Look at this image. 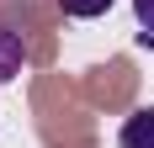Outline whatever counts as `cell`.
Masks as SVG:
<instances>
[{
	"label": "cell",
	"instance_id": "7a4b0ae2",
	"mask_svg": "<svg viewBox=\"0 0 154 148\" xmlns=\"http://www.w3.org/2000/svg\"><path fill=\"white\" fill-rule=\"evenodd\" d=\"M117 148H154V106H138V111L122 122Z\"/></svg>",
	"mask_w": 154,
	"mask_h": 148
},
{
	"label": "cell",
	"instance_id": "3957f363",
	"mask_svg": "<svg viewBox=\"0 0 154 148\" xmlns=\"http://www.w3.org/2000/svg\"><path fill=\"white\" fill-rule=\"evenodd\" d=\"M117 0H59L64 16H75V21H96V16H106Z\"/></svg>",
	"mask_w": 154,
	"mask_h": 148
},
{
	"label": "cell",
	"instance_id": "6da1fadb",
	"mask_svg": "<svg viewBox=\"0 0 154 148\" xmlns=\"http://www.w3.org/2000/svg\"><path fill=\"white\" fill-rule=\"evenodd\" d=\"M21 69H27V37L11 32V27H0V85H11Z\"/></svg>",
	"mask_w": 154,
	"mask_h": 148
},
{
	"label": "cell",
	"instance_id": "277c9868",
	"mask_svg": "<svg viewBox=\"0 0 154 148\" xmlns=\"http://www.w3.org/2000/svg\"><path fill=\"white\" fill-rule=\"evenodd\" d=\"M133 16H138V43L154 48V0H133Z\"/></svg>",
	"mask_w": 154,
	"mask_h": 148
}]
</instances>
